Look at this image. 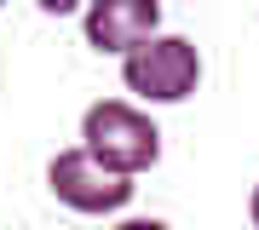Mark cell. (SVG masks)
Here are the masks:
<instances>
[{"label": "cell", "instance_id": "obj_1", "mask_svg": "<svg viewBox=\"0 0 259 230\" xmlns=\"http://www.w3.org/2000/svg\"><path fill=\"white\" fill-rule=\"evenodd\" d=\"M81 150L121 178H144L161 161V127L133 98H98L81 115Z\"/></svg>", "mask_w": 259, "mask_h": 230}, {"label": "cell", "instance_id": "obj_2", "mask_svg": "<svg viewBox=\"0 0 259 230\" xmlns=\"http://www.w3.org/2000/svg\"><path fill=\"white\" fill-rule=\"evenodd\" d=\"M121 86L133 92V104L144 110H167V104H185L202 86V52L190 35L161 29L156 40H144L139 52L121 58Z\"/></svg>", "mask_w": 259, "mask_h": 230}, {"label": "cell", "instance_id": "obj_3", "mask_svg": "<svg viewBox=\"0 0 259 230\" xmlns=\"http://www.w3.org/2000/svg\"><path fill=\"white\" fill-rule=\"evenodd\" d=\"M47 190L52 202H64L69 213H87V219H110V213H127L133 196H139V178H121L104 161H93L81 144L58 150L47 161Z\"/></svg>", "mask_w": 259, "mask_h": 230}, {"label": "cell", "instance_id": "obj_4", "mask_svg": "<svg viewBox=\"0 0 259 230\" xmlns=\"http://www.w3.org/2000/svg\"><path fill=\"white\" fill-rule=\"evenodd\" d=\"M81 35L98 58H127L161 35V6L156 0H93L81 12Z\"/></svg>", "mask_w": 259, "mask_h": 230}, {"label": "cell", "instance_id": "obj_5", "mask_svg": "<svg viewBox=\"0 0 259 230\" xmlns=\"http://www.w3.org/2000/svg\"><path fill=\"white\" fill-rule=\"evenodd\" d=\"M110 230H173L167 219H144V213H133V219H115Z\"/></svg>", "mask_w": 259, "mask_h": 230}, {"label": "cell", "instance_id": "obj_6", "mask_svg": "<svg viewBox=\"0 0 259 230\" xmlns=\"http://www.w3.org/2000/svg\"><path fill=\"white\" fill-rule=\"evenodd\" d=\"M248 219H253V230H259V184H253V196H248Z\"/></svg>", "mask_w": 259, "mask_h": 230}]
</instances>
